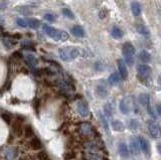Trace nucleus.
Listing matches in <instances>:
<instances>
[{"label": "nucleus", "mask_w": 161, "mask_h": 160, "mask_svg": "<svg viewBox=\"0 0 161 160\" xmlns=\"http://www.w3.org/2000/svg\"><path fill=\"white\" fill-rule=\"evenodd\" d=\"M59 53L62 61L69 62L72 61V59L77 58L79 55H80V51H79V48H75V46H65V48H59Z\"/></svg>", "instance_id": "1"}, {"label": "nucleus", "mask_w": 161, "mask_h": 160, "mask_svg": "<svg viewBox=\"0 0 161 160\" xmlns=\"http://www.w3.org/2000/svg\"><path fill=\"white\" fill-rule=\"evenodd\" d=\"M123 55L125 58V61L128 65H133L134 62V55H135V48L131 42H125L123 45Z\"/></svg>", "instance_id": "2"}, {"label": "nucleus", "mask_w": 161, "mask_h": 160, "mask_svg": "<svg viewBox=\"0 0 161 160\" xmlns=\"http://www.w3.org/2000/svg\"><path fill=\"white\" fill-rule=\"evenodd\" d=\"M151 68L147 65H138L137 68V74H138V78L141 81L143 80H147L149 79L150 75H151Z\"/></svg>", "instance_id": "3"}, {"label": "nucleus", "mask_w": 161, "mask_h": 160, "mask_svg": "<svg viewBox=\"0 0 161 160\" xmlns=\"http://www.w3.org/2000/svg\"><path fill=\"white\" fill-rule=\"evenodd\" d=\"M42 28L47 36L52 37L53 40H61V30H58L52 26L46 25V24H43Z\"/></svg>", "instance_id": "4"}, {"label": "nucleus", "mask_w": 161, "mask_h": 160, "mask_svg": "<svg viewBox=\"0 0 161 160\" xmlns=\"http://www.w3.org/2000/svg\"><path fill=\"white\" fill-rule=\"evenodd\" d=\"M132 99L131 98H125L123 99L121 103H120V111L123 114H128L131 110V104H132Z\"/></svg>", "instance_id": "5"}, {"label": "nucleus", "mask_w": 161, "mask_h": 160, "mask_svg": "<svg viewBox=\"0 0 161 160\" xmlns=\"http://www.w3.org/2000/svg\"><path fill=\"white\" fill-rule=\"evenodd\" d=\"M139 144H140L142 151H143L147 156H150L151 147H150L149 142H148V140L145 139V138H143V137H139Z\"/></svg>", "instance_id": "6"}, {"label": "nucleus", "mask_w": 161, "mask_h": 160, "mask_svg": "<svg viewBox=\"0 0 161 160\" xmlns=\"http://www.w3.org/2000/svg\"><path fill=\"white\" fill-rule=\"evenodd\" d=\"M118 68H119L120 78H122L123 80H126L128 78V71H127V67H126L125 62H123L122 59H119L118 61Z\"/></svg>", "instance_id": "7"}, {"label": "nucleus", "mask_w": 161, "mask_h": 160, "mask_svg": "<svg viewBox=\"0 0 161 160\" xmlns=\"http://www.w3.org/2000/svg\"><path fill=\"white\" fill-rule=\"evenodd\" d=\"M29 147L33 151H36V150H42V143L37 137H31V140L29 141Z\"/></svg>", "instance_id": "8"}, {"label": "nucleus", "mask_w": 161, "mask_h": 160, "mask_svg": "<svg viewBox=\"0 0 161 160\" xmlns=\"http://www.w3.org/2000/svg\"><path fill=\"white\" fill-rule=\"evenodd\" d=\"M11 128H12L13 133L15 135H17V136H21V135L23 134V125L22 123H20V122H18V121L13 122Z\"/></svg>", "instance_id": "9"}, {"label": "nucleus", "mask_w": 161, "mask_h": 160, "mask_svg": "<svg viewBox=\"0 0 161 160\" xmlns=\"http://www.w3.org/2000/svg\"><path fill=\"white\" fill-rule=\"evenodd\" d=\"M148 129H149V132L153 138H156L157 136H158L159 128L156 124H154V122H151V121L148 122Z\"/></svg>", "instance_id": "10"}, {"label": "nucleus", "mask_w": 161, "mask_h": 160, "mask_svg": "<svg viewBox=\"0 0 161 160\" xmlns=\"http://www.w3.org/2000/svg\"><path fill=\"white\" fill-rule=\"evenodd\" d=\"M78 109L79 112L81 113V115L83 116H87L89 114V109H88V105L87 103H85V101H81L78 105Z\"/></svg>", "instance_id": "11"}, {"label": "nucleus", "mask_w": 161, "mask_h": 160, "mask_svg": "<svg viewBox=\"0 0 161 160\" xmlns=\"http://www.w3.org/2000/svg\"><path fill=\"white\" fill-rule=\"evenodd\" d=\"M72 33L74 34L75 36H77V37H84L85 36V30H84V28L83 27H81V26H74L72 28Z\"/></svg>", "instance_id": "12"}, {"label": "nucleus", "mask_w": 161, "mask_h": 160, "mask_svg": "<svg viewBox=\"0 0 161 160\" xmlns=\"http://www.w3.org/2000/svg\"><path fill=\"white\" fill-rule=\"evenodd\" d=\"M23 134L25 138L33 137L34 131H33V128L31 127V125H25V126H23Z\"/></svg>", "instance_id": "13"}, {"label": "nucleus", "mask_w": 161, "mask_h": 160, "mask_svg": "<svg viewBox=\"0 0 161 160\" xmlns=\"http://www.w3.org/2000/svg\"><path fill=\"white\" fill-rule=\"evenodd\" d=\"M119 153L121 154V156H123V157H125V158L129 156L128 147L125 143H120L119 144Z\"/></svg>", "instance_id": "14"}, {"label": "nucleus", "mask_w": 161, "mask_h": 160, "mask_svg": "<svg viewBox=\"0 0 161 160\" xmlns=\"http://www.w3.org/2000/svg\"><path fill=\"white\" fill-rule=\"evenodd\" d=\"M131 9H132V13H133L135 16H139V15H140V13H141V6H140V4H139L138 2H136V1L132 2Z\"/></svg>", "instance_id": "15"}, {"label": "nucleus", "mask_w": 161, "mask_h": 160, "mask_svg": "<svg viewBox=\"0 0 161 160\" xmlns=\"http://www.w3.org/2000/svg\"><path fill=\"white\" fill-rule=\"evenodd\" d=\"M136 29H137V31L140 34H142L143 36H149L150 35V31H149V29L145 26V25H142V24H139V25H137V27H136Z\"/></svg>", "instance_id": "16"}, {"label": "nucleus", "mask_w": 161, "mask_h": 160, "mask_svg": "<svg viewBox=\"0 0 161 160\" xmlns=\"http://www.w3.org/2000/svg\"><path fill=\"white\" fill-rule=\"evenodd\" d=\"M140 58H141V61L145 62V64H148V62H151V55H150V53L146 52V51H142L140 52Z\"/></svg>", "instance_id": "17"}, {"label": "nucleus", "mask_w": 161, "mask_h": 160, "mask_svg": "<svg viewBox=\"0 0 161 160\" xmlns=\"http://www.w3.org/2000/svg\"><path fill=\"white\" fill-rule=\"evenodd\" d=\"M111 34H112V36L114 37V38H116V39L121 38V37L123 36V32H122V30L120 29L119 27H117V26H114V27H113Z\"/></svg>", "instance_id": "18"}, {"label": "nucleus", "mask_w": 161, "mask_h": 160, "mask_svg": "<svg viewBox=\"0 0 161 160\" xmlns=\"http://www.w3.org/2000/svg\"><path fill=\"white\" fill-rule=\"evenodd\" d=\"M120 81V75L118 73L112 74L109 78V83L111 85H117Z\"/></svg>", "instance_id": "19"}, {"label": "nucleus", "mask_w": 161, "mask_h": 160, "mask_svg": "<svg viewBox=\"0 0 161 160\" xmlns=\"http://www.w3.org/2000/svg\"><path fill=\"white\" fill-rule=\"evenodd\" d=\"M27 26L33 28V29H37L40 26V22L36 19H30L27 21Z\"/></svg>", "instance_id": "20"}, {"label": "nucleus", "mask_w": 161, "mask_h": 160, "mask_svg": "<svg viewBox=\"0 0 161 160\" xmlns=\"http://www.w3.org/2000/svg\"><path fill=\"white\" fill-rule=\"evenodd\" d=\"M130 148L131 151L134 153V154H138L139 153V146H138V141L136 140H132V142L130 143Z\"/></svg>", "instance_id": "21"}, {"label": "nucleus", "mask_w": 161, "mask_h": 160, "mask_svg": "<svg viewBox=\"0 0 161 160\" xmlns=\"http://www.w3.org/2000/svg\"><path fill=\"white\" fill-rule=\"evenodd\" d=\"M112 128L115 131H122L123 130V124L118 120H115L112 122Z\"/></svg>", "instance_id": "22"}, {"label": "nucleus", "mask_w": 161, "mask_h": 160, "mask_svg": "<svg viewBox=\"0 0 161 160\" xmlns=\"http://www.w3.org/2000/svg\"><path fill=\"white\" fill-rule=\"evenodd\" d=\"M139 102H140L142 105H147L148 103L150 102L149 96L146 95V94H142V95L139 96Z\"/></svg>", "instance_id": "23"}, {"label": "nucleus", "mask_w": 161, "mask_h": 160, "mask_svg": "<svg viewBox=\"0 0 161 160\" xmlns=\"http://www.w3.org/2000/svg\"><path fill=\"white\" fill-rule=\"evenodd\" d=\"M37 159L39 160H50L49 156L47 155V153L42 151V150L40 152H39V154H37Z\"/></svg>", "instance_id": "24"}, {"label": "nucleus", "mask_w": 161, "mask_h": 160, "mask_svg": "<svg viewBox=\"0 0 161 160\" xmlns=\"http://www.w3.org/2000/svg\"><path fill=\"white\" fill-rule=\"evenodd\" d=\"M62 14L65 15V17L69 18V19H74V13L69 10V8H64L62 9Z\"/></svg>", "instance_id": "25"}, {"label": "nucleus", "mask_w": 161, "mask_h": 160, "mask_svg": "<svg viewBox=\"0 0 161 160\" xmlns=\"http://www.w3.org/2000/svg\"><path fill=\"white\" fill-rule=\"evenodd\" d=\"M75 158V153L74 151H68L65 153V160H72Z\"/></svg>", "instance_id": "26"}, {"label": "nucleus", "mask_w": 161, "mask_h": 160, "mask_svg": "<svg viewBox=\"0 0 161 160\" xmlns=\"http://www.w3.org/2000/svg\"><path fill=\"white\" fill-rule=\"evenodd\" d=\"M45 19L46 21H49V22H55V15L52 14V13H46L45 15Z\"/></svg>", "instance_id": "27"}, {"label": "nucleus", "mask_w": 161, "mask_h": 160, "mask_svg": "<svg viewBox=\"0 0 161 160\" xmlns=\"http://www.w3.org/2000/svg\"><path fill=\"white\" fill-rule=\"evenodd\" d=\"M2 120L5 122L6 124H10L11 123V119H10V115L8 114H2L1 115Z\"/></svg>", "instance_id": "28"}, {"label": "nucleus", "mask_w": 161, "mask_h": 160, "mask_svg": "<svg viewBox=\"0 0 161 160\" xmlns=\"http://www.w3.org/2000/svg\"><path fill=\"white\" fill-rule=\"evenodd\" d=\"M26 58H26V61H27L28 62H29L30 65H35L36 62H37L36 58H34L33 55H27Z\"/></svg>", "instance_id": "29"}, {"label": "nucleus", "mask_w": 161, "mask_h": 160, "mask_svg": "<svg viewBox=\"0 0 161 160\" xmlns=\"http://www.w3.org/2000/svg\"><path fill=\"white\" fill-rule=\"evenodd\" d=\"M8 5L7 0H0V10H4Z\"/></svg>", "instance_id": "30"}, {"label": "nucleus", "mask_w": 161, "mask_h": 160, "mask_svg": "<svg viewBox=\"0 0 161 160\" xmlns=\"http://www.w3.org/2000/svg\"><path fill=\"white\" fill-rule=\"evenodd\" d=\"M69 35L68 32L61 30V40H62V42H65V40L69 39Z\"/></svg>", "instance_id": "31"}, {"label": "nucleus", "mask_w": 161, "mask_h": 160, "mask_svg": "<svg viewBox=\"0 0 161 160\" xmlns=\"http://www.w3.org/2000/svg\"><path fill=\"white\" fill-rule=\"evenodd\" d=\"M16 23L21 27H26L27 26V21H25L24 19H21V18L16 20Z\"/></svg>", "instance_id": "32"}, {"label": "nucleus", "mask_w": 161, "mask_h": 160, "mask_svg": "<svg viewBox=\"0 0 161 160\" xmlns=\"http://www.w3.org/2000/svg\"><path fill=\"white\" fill-rule=\"evenodd\" d=\"M129 125H130L129 127H130L131 129H137L138 126H139V123H138L136 120H131L130 121V124H129Z\"/></svg>", "instance_id": "33"}, {"label": "nucleus", "mask_w": 161, "mask_h": 160, "mask_svg": "<svg viewBox=\"0 0 161 160\" xmlns=\"http://www.w3.org/2000/svg\"><path fill=\"white\" fill-rule=\"evenodd\" d=\"M157 112H158V114H160V106L159 105L157 106Z\"/></svg>", "instance_id": "34"}]
</instances>
